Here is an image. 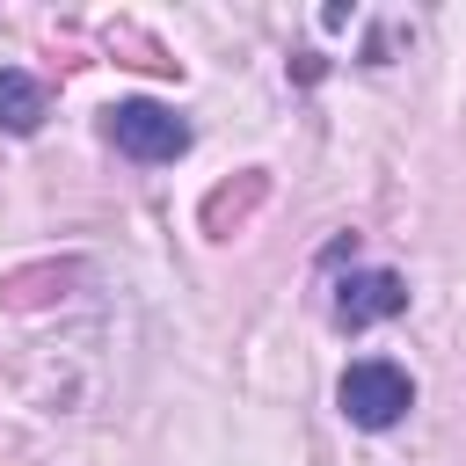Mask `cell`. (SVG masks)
I'll return each instance as SVG.
<instances>
[{
  "label": "cell",
  "instance_id": "1",
  "mask_svg": "<svg viewBox=\"0 0 466 466\" xmlns=\"http://www.w3.org/2000/svg\"><path fill=\"white\" fill-rule=\"evenodd\" d=\"M335 400H342V415H350L357 430H393V422L415 408V379H408L393 357H364V364L342 371Z\"/></svg>",
  "mask_w": 466,
  "mask_h": 466
},
{
  "label": "cell",
  "instance_id": "2",
  "mask_svg": "<svg viewBox=\"0 0 466 466\" xmlns=\"http://www.w3.org/2000/svg\"><path fill=\"white\" fill-rule=\"evenodd\" d=\"M109 138H116L131 160H146V167L189 153V124H182L167 102H116V109H109Z\"/></svg>",
  "mask_w": 466,
  "mask_h": 466
},
{
  "label": "cell",
  "instance_id": "3",
  "mask_svg": "<svg viewBox=\"0 0 466 466\" xmlns=\"http://www.w3.org/2000/svg\"><path fill=\"white\" fill-rule=\"evenodd\" d=\"M408 306V284L393 277V269H357V277H342V291H335V320L342 328H379V320H393Z\"/></svg>",
  "mask_w": 466,
  "mask_h": 466
},
{
  "label": "cell",
  "instance_id": "4",
  "mask_svg": "<svg viewBox=\"0 0 466 466\" xmlns=\"http://www.w3.org/2000/svg\"><path fill=\"white\" fill-rule=\"evenodd\" d=\"M36 124H44V87H36L22 66H0V131L29 138Z\"/></svg>",
  "mask_w": 466,
  "mask_h": 466
}]
</instances>
